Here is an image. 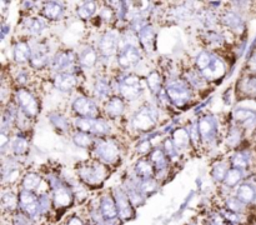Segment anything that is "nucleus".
I'll use <instances>...</instances> for the list:
<instances>
[{
	"mask_svg": "<svg viewBox=\"0 0 256 225\" xmlns=\"http://www.w3.org/2000/svg\"><path fill=\"white\" fill-rule=\"evenodd\" d=\"M62 12H64L62 4L56 2H45L44 8H42V15H44L48 20L60 19L62 15Z\"/></svg>",
	"mask_w": 256,
	"mask_h": 225,
	"instance_id": "obj_26",
	"label": "nucleus"
},
{
	"mask_svg": "<svg viewBox=\"0 0 256 225\" xmlns=\"http://www.w3.org/2000/svg\"><path fill=\"white\" fill-rule=\"evenodd\" d=\"M32 48L28 44V42L22 40V42H19L14 46V59L16 62H29L30 56H32Z\"/></svg>",
	"mask_w": 256,
	"mask_h": 225,
	"instance_id": "obj_24",
	"label": "nucleus"
},
{
	"mask_svg": "<svg viewBox=\"0 0 256 225\" xmlns=\"http://www.w3.org/2000/svg\"><path fill=\"white\" fill-rule=\"evenodd\" d=\"M150 162H152V165L155 166V169L158 172H162V170L166 169L168 166V156L165 154L164 150L162 149H154L150 152Z\"/></svg>",
	"mask_w": 256,
	"mask_h": 225,
	"instance_id": "obj_28",
	"label": "nucleus"
},
{
	"mask_svg": "<svg viewBox=\"0 0 256 225\" xmlns=\"http://www.w3.org/2000/svg\"><path fill=\"white\" fill-rule=\"evenodd\" d=\"M198 129H199L200 138L204 142H212L215 139V135H216V120L212 115L202 116L198 122Z\"/></svg>",
	"mask_w": 256,
	"mask_h": 225,
	"instance_id": "obj_15",
	"label": "nucleus"
},
{
	"mask_svg": "<svg viewBox=\"0 0 256 225\" xmlns=\"http://www.w3.org/2000/svg\"><path fill=\"white\" fill-rule=\"evenodd\" d=\"M232 166L236 168V169L245 170L249 166V156L245 154L244 152H239L232 158Z\"/></svg>",
	"mask_w": 256,
	"mask_h": 225,
	"instance_id": "obj_42",
	"label": "nucleus"
},
{
	"mask_svg": "<svg viewBox=\"0 0 256 225\" xmlns=\"http://www.w3.org/2000/svg\"><path fill=\"white\" fill-rule=\"evenodd\" d=\"M12 225H34L35 220H32V218L28 216L22 210H18L14 214L12 215Z\"/></svg>",
	"mask_w": 256,
	"mask_h": 225,
	"instance_id": "obj_43",
	"label": "nucleus"
},
{
	"mask_svg": "<svg viewBox=\"0 0 256 225\" xmlns=\"http://www.w3.org/2000/svg\"><path fill=\"white\" fill-rule=\"evenodd\" d=\"M206 39L210 45H215V46H220V45H222V42H224V38H222V35L219 34V32H214V30L208 32Z\"/></svg>",
	"mask_w": 256,
	"mask_h": 225,
	"instance_id": "obj_50",
	"label": "nucleus"
},
{
	"mask_svg": "<svg viewBox=\"0 0 256 225\" xmlns=\"http://www.w3.org/2000/svg\"><path fill=\"white\" fill-rule=\"evenodd\" d=\"M49 120L52 122V124L58 130H62V132H66L69 129L70 124L68 122L66 118H64L62 115L58 114V112H52L49 115Z\"/></svg>",
	"mask_w": 256,
	"mask_h": 225,
	"instance_id": "obj_40",
	"label": "nucleus"
},
{
	"mask_svg": "<svg viewBox=\"0 0 256 225\" xmlns=\"http://www.w3.org/2000/svg\"><path fill=\"white\" fill-rule=\"evenodd\" d=\"M79 64L84 68H92L96 64L98 60V54L95 52V49H92V46H88L85 49L82 50V52L79 54Z\"/></svg>",
	"mask_w": 256,
	"mask_h": 225,
	"instance_id": "obj_29",
	"label": "nucleus"
},
{
	"mask_svg": "<svg viewBox=\"0 0 256 225\" xmlns=\"http://www.w3.org/2000/svg\"><path fill=\"white\" fill-rule=\"evenodd\" d=\"M9 25H6V24H2V38H4L5 35L8 34V32H9Z\"/></svg>",
	"mask_w": 256,
	"mask_h": 225,
	"instance_id": "obj_57",
	"label": "nucleus"
},
{
	"mask_svg": "<svg viewBox=\"0 0 256 225\" xmlns=\"http://www.w3.org/2000/svg\"><path fill=\"white\" fill-rule=\"evenodd\" d=\"M45 28V22L39 18H30L25 22V29L28 30L30 35H39L40 32L44 30Z\"/></svg>",
	"mask_w": 256,
	"mask_h": 225,
	"instance_id": "obj_34",
	"label": "nucleus"
},
{
	"mask_svg": "<svg viewBox=\"0 0 256 225\" xmlns=\"http://www.w3.org/2000/svg\"><path fill=\"white\" fill-rule=\"evenodd\" d=\"M184 80H186V82L192 88H196V89H199V88H202V84H204L205 78L202 76V72H199V70H196V72H195V70H190V72H188L186 76H185Z\"/></svg>",
	"mask_w": 256,
	"mask_h": 225,
	"instance_id": "obj_36",
	"label": "nucleus"
},
{
	"mask_svg": "<svg viewBox=\"0 0 256 225\" xmlns=\"http://www.w3.org/2000/svg\"><path fill=\"white\" fill-rule=\"evenodd\" d=\"M228 172H229V169H226V166L222 162H220L212 170V176L214 178L215 182H224Z\"/></svg>",
	"mask_w": 256,
	"mask_h": 225,
	"instance_id": "obj_47",
	"label": "nucleus"
},
{
	"mask_svg": "<svg viewBox=\"0 0 256 225\" xmlns=\"http://www.w3.org/2000/svg\"><path fill=\"white\" fill-rule=\"evenodd\" d=\"M138 184H139L140 190H142V192L145 195V196L152 194V192H154L158 188V182H155L154 178H150V179H142L140 180Z\"/></svg>",
	"mask_w": 256,
	"mask_h": 225,
	"instance_id": "obj_44",
	"label": "nucleus"
},
{
	"mask_svg": "<svg viewBox=\"0 0 256 225\" xmlns=\"http://www.w3.org/2000/svg\"><path fill=\"white\" fill-rule=\"evenodd\" d=\"M125 109L124 100L122 96H112L108 100L106 106H105V112L109 115L110 118L115 119V118H119L120 115H122Z\"/></svg>",
	"mask_w": 256,
	"mask_h": 225,
	"instance_id": "obj_20",
	"label": "nucleus"
},
{
	"mask_svg": "<svg viewBox=\"0 0 256 225\" xmlns=\"http://www.w3.org/2000/svg\"><path fill=\"white\" fill-rule=\"evenodd\" d=\"M96 12V4L94 2H84L76 8L78 16L82 20H88Z\"/></svg>",
	"mask_w": 256,
	"mask_h": 225,
	"instance_id": "obj_32",
	"label": "nucleus"
},
{
	"mask_svg": "<svg viewBox=\"0 0 256 225\" xmlns=\"http://www.w3.org/2000/svg\"><path fill=\"white\" fill-rule=\"evenodd\" d=\"M95 155L99 162H104V164H112L119 159L120 150L114 140L102 139L96 142Z\"/></svg>",
	"mask_w": 256,
	"mask_h": 225,
	"instance_id": "obj_5",
	"label": "nucleus"
},
{
	"mask_svg": "<svg viewBox=\"0 0 256 225\" xmlns=\"http://www.w3.org/2000/svg\"><path fill=\"white\" fill-rule=\"evenodd\" d=\"M156 122V112L154 108L145 105L132 119V126L139 130H149Z\"/></svg>",
	"mask_w": 256,
	"mask_h": 225,
	"instance_id": "obj_12",
	"label": "nucleus"
},
{
	"mask_svg": "<svg viewBox=\"0 0 256 225\" xmlns=\"http://www.w3.org/2000/svg\"><path fill=\"white\" fill-rule=\"evenodd\" d=\"M242 170L236 169V168H232V169H229V172H228L224 182L226 184V186L232 188L235 186V185L239 184V182H242Z\"/></svg>",
	"mask_w": 256,
	"mask_h": 225,
	"instance_id": "obj_38",
	"label": "nucleus"
},
{
	"mask_svg": "<svg viewBox=\"0 0 256 225\" xmlns=\"http://www.w3.org/2000/svg\"><path fill=\"white\" fill-rule=\"evenodd\" d=\"M148 84H149V88L150 90H152V94H158V92L162 90V84L160 72H156V70L150 72L149 76H148Z\"/></svg>",
	"mask_w": 256,
	"mask_h": 225,
	"instance_id": "obj_39",
	"label": "nucleus"
},
{
	"mask_svg": "<svg viewBox=\"0 0 256 225\" xmlns=\"http://www.w3.org/2000/svg\"><path fill=\"white\" fill-rule=\"evenodd\" d=\"M2 208L4 214L9 212L10 215H12L19 210V196L12 192H4L2 196Z\"/></svg>",
	"mask_w": 256,
	"mask_h": 225,
	"instance_id": "obj_21",
	"label": "nucleus"
},
{
	"mask_svg": "<svg viewBox=\"0 0 256 225\" xmlns=\"http://www.w3.org/2000/svg\"><path fill=\"white\" fill-rule=\"evenodd\" d=\"M135 172H136L140 180L150 179V178L154 176L155 166L152 165V162H150V160L140 159L139 162H136V165H135Z\"/></svg>",
	"mask_w": 256,
	"mask_h": 225,
	"instance_id": "obj_27",
	"label": "nucleus"
},
{
	"mask_svg": "<svg viewBox=\"0 0 256 225\" xmlns=\"http://www.w3.org/2000/svg\"><path fill=\"white\" fill-rule=\"evenodd\" d=\"M212 62V55L209 54L208 52H202L196 56V66L199 72H202V70L206 69Z\"/></svg>",
	"mask_w": 256,
	"mask_h": 225,
	"instance_id": "obj_46",
	"label": "nucleus"
},
{
	"mask_svg": "<svg viewBox=\"0 0 256 225\" xmlns=\"http://www.w3.org/2000/svg\"><path fill=\"white\" fill-rule=\"evenodd\" d=\"M49 60V49L44 45H40L39 48H35L32 52L29 62L34 69H42L44 66H46Z\"/></svg>",
	"mask_w": 256,
	"mask_h": 225,
	"instance_id": "obj_18",
	"label": "nucleus"
},
{
	"mask_svg": "<svg viewBox=\"0 0 256 225\" xmlns=\"http://www.w3.org/2000/svg\"><path fill=\"white\" fill-rule=\"evenodd\" d=\"M166 95L170 102L176 106H182L186 104L192 96V86L186 80H172L166 86Z\"/></svg>",
	"mask_w": 256,
	"mask_h": 225,
	"instance_id": "obj_2",
	"label": "nucleus"
},
{
	"mask_svg": "<svg viewBox=\"0 0 256 225\" xmlns=\"http://www.w3.org/2000/svg\"><path fill=\"white\" fill-rule=\"evenodd\" d=\"M249 66L252 72H256V54H254L252 56V59L249 60Z\"/></svg>",
	"mask_w": 256,
	"mask_h": 225,
	"instance_id": "obj_56",
	"label": "nucleus"
},
{
	"mask_svg": "<svg viewBox=\"0 0 256 225\" xmlns=\"http://www.w3.org/2000/svg\"><path fill=\"white\" fill-rule=\"evenodd\" d=\"M138 149H139L140 152H148L152 149V144H150L149 140H142L139 146H138Z\"/></svg>",
	"mask_w": 256,
	"mask_h": 225,
	"instance_id": "obj_55",
	"label": "nucleus"
},
{
	"mask_svg": "<svg viewBox=\"0 0 256 225\" xmlns=\"http://www.w3.org/2000/svg\"><path fill=\"white\" fill-rule=\"evenodd\" d=\"M15 102H16L20 112L29 119L36 116V114L39 112V102H38L36 98L25 88H19L15 92Z\"/></svg>",
	"mask_w": 256,
	"mask_h": 225,
	"instance_id": "obj_4",
	"label": "nucleus"
},
{
	"mask_svg": "<svg viewBox=\"0 0 256 225\" xmlns=\"http://www.w3.org/2000/svg\"><path fill=\"white\" fill-rule=\"evenodd\" d=\"M234 118L240 122H248L256 119V112L249 109H238L235 110Z\"/></svg>",
	"mask_w": 256,
	"mask_h": 225,
	"instance_id": "obj_45",
	"label": "nucleus"
},
{
	"mask_svg": "<svg viewBox=\"0 0 256 225\" xmlns=\"http://www.w3.org/2000/svg\"><path fill=\"white\" fill-rule=\"evenodd\" d=\"M222 22L229 28L232 32H236V34H242L245 30V22L242 20V16L234 12H228L226 14L222 16Z\"/></svg>",
	"mask_w": 256,
	"mask_h": 225,
	"instance_id": "obj_19",
	"label": "nucleus"
},
{
	"mask_svg": "<svg viewBox=\"0 0 256 225\" xmlns=\"http://www.w3.org/2000/svg\"><path fill=\"white\" fill-rule=\"evenodd\" d=\"M75 125L79 132H86V134L105 135L110 132V126L108 122L98 118H82L79 116L75 122Z\"/></svg>",
	"mask_w": 256,
	"mask_h": 225,
	"instance_id": "obj_9",
	"label": "nucleus"
},
{
	"mask_svg": "<svg viewBox=\"0 0 256 225\" xmlns=\"http://www.w3.org/2000/svg\"><path fill=\"white\" fill-rule=\"evenodd\" d=\"M80 180L89 186H99L106 180L109 172L102 162H88L80 165L78 169Z\"/></svg>",
	"mask_w": 256,
	"mask_h": 225,
	"instance_id": "obj_1",
	"label": "nucleus"
},
{
	"mask_svg": "<svg viewBox=\"0 0 256 225\" xmlns=\"http://www.w3.org/2000/svg\"><path fill=\"white\" fill-rule=\"evenodd\" d=\"M54 85L60 92H70L76 85V76L74 74H58Z\"/></svg>",
	"mask_w": 256,
	"mask_h": 225,
	"instance_id": "obj_22",
	"label": "nucleus"
},
{
	"mask_svg": "<svg viewBox=\"0 0 256 225\" xmlns=\"http://www.w3.org/2000/svg\"><path fill=\"white\" fill-rule=\"evenodd\" d=\"M42 184V176L36 172H29L25 175L22 180V190H28V192H35V189L39 188Z\"/></svg>",
	"mask_w": 256,
	"mask_h": 225,
	"instance_id": "obj_30",
	"label": "nucleus"
},
{
	"mask_svg": "<svg viewBox=\"0 0 256 225\" xmlns=\"http://www.w3.org/2000/svg\"><path fill=\"white\" fill-rule=\"evenodd\" d=\"M112 198L116 204L119 219L122 222H128L135 218V206L132 202L130 198L128 196L126 192L122 189H115L112 192Z\"/></svg>",
	"mask_w": 256,
	"mask_h": 225,
	"instance_id": "obj_7",
	"label": "nucleus"
},
{
	"mask_svg": "<svg viewBox=\"0 0 256 225\" xmlns=\"http://www.w3.org/2000/svg\"><path fill=\"white\" fill-rule=\"evenodd\" d=\"M119 38L118 34L114 32H108L100 38L99 40V52L102 56L104 58H110L112 55H114L118 49V42H119Z\"/></svg>",
	"mask_w": 256,
	"mask_h": 225,
	"instance_id": "obj_16",
	"label": "nucleus"
},
{
	"mask_svg": "<svg viewBox=\"0 0 256 225\" xmlns=\"http://www.w3.org/2000/svg\"><path fill=\"white\" fill-rule=\"evenodd\" d=\"M72 109L82 118H96L98 106L92 99L85 96H79L72 102Z\"/></svg>",
	"mask_w": 256,
	"mask_h": 225,
	"instance_id": "obj_14",
	"label": "nucleus"
},
{
	"mask_svg": "<svg viewBox=\"0 0 256 225\" xmlns=\"http://www.w3.org/2000/svg\"><path fill=\"white\" fill-rule=\"evenodd\" d=\"M140 58H142V55H140L138 48L132 46V45H125L119 50L118 62L122 69H129L140 62Z\"/></svg>",
	"mask_w": 256,
	"mask_h": 225,
	"instance_id": "obj_13",
	"label": "nucleus"
},
{
	"mask_svg": "<svg viewBox=\"0 0 256 225\" xmlns=\"http://www.w3.org/2000/svg\"><path fill=\"white\" fill-rule=\"evenodd\" d=\"M228 142H229V145H232V146H235V145H238L242 142V132H240L239 128H234V129L230 132Z\"/></svg>",
	"mask_w": 256,
	"mask_h": 225,
	"instance_id": "obj_51",
	"label": "nucleus"
},
{
	"mask_svg": "<svg viewBox=\"0 0 256 225\" xmlns=\"http://www.w3.org/2000/svg\"><path fill=\"white\" fill-rule=\"evenodd\" d=\"M12 148L14 154L22 155L28 152V149H29V142H28L26 138L22 136V135H18V136H15V139L12 140Z\"/></svg>",
	"mask_w": 256,
	"mask_h": 225,
	"instance_id": "obj_37",
	"label": "nucleus"
},
{
	"mask_svg": "<svg viewBox=\"0 0 256 225\" xmlns=\"http://www.w3.org/2000/svg\"><path fill=\"white\" fill-rule=\"evenodd\" d=\"M225 70L226 69H225V64L222 62V60L219 59V58L212 56V64L206 69L202 70V74L206 80H216L224 76Z\"/></svg>",
	"mask_w": 256,
	"mask_h": 225,
	"instance_id": "obj_17",
	"label": "nucleus"
},
{
	"mask_svg": "<svg viewBox=\"0 0 256 225\" xmlns=\"http://www.w3.org/2000/svg\"><path fill=\"white\" fill-rule=\"evenodd\" d=\"M205 225H228V222L219 212H214L205 219Z\"/></svg>",
	"mask_w": 256,
	"mask_h": 225,
	"instance_id": "obj_48",
	"label": "nucleus"
},
{
	"mask_svg": "<svg viewBox=\"0 0 256 225\" xmlns=\"http://www.w3.org/2000/svg\"><path fill=\"white\" fill-rule=\"evenodd\" d=\"M225 209L230 210L232 212H238V214H244L245 210H246L248 205H245L244 202H240L236 196H230L225 200Z\"/></svg>",
	"mask_w": 256,
	"mask_h": 225,
	"instance_id": "obj_35",
	"label": "nucleus"
},
{
	"mask_svg": "<svg viewBox=\"0 0 256 225\" xmlns=\"http://www.w3.org/2000/svg\"><path fill=\"white\" fill-rule=\"evenodd\" d=\"M72 140H74L75 144L80 148H84V149H88L92 145L94 140H92V135L86 134V132H78L76 134L72 136Z\"/></svg>",
	"mask_w": 256,
	"mask_h": 225,
	"instance_id": "obj_41",
	"label": "nucleus"
},
{
	"mask_svg": "<svg viewBox=\"0 0 256 225\" xmlns=\"http://www.w3.org/2000/svg\"><path fill=\"white\" fill-rule=\"evenodd\" d=\"M95 95H96L99 99H105V98L109 96L110 92H112V86H110V82L106 78H99L95 82L94 86Z\"/></svg>",
	"mask_w": 256,
	"mask_h": 225,
	"instance_id": "obj_33",
	"label": "nucleus"
},
{
	"mask_svg": "<svg viewBox=\"0 0 256 225\" xmlns=\"http://www.w3.org/2000/svg\"><path fill=\"white\" fill-rule=\"evenodd\" d=\"M76 62H79L75 56L74 52L72 50H62L54 56L52 62V66L58 74H74L72 69L76 65Z\"/></svg>",
	"mask_w": 256,
	"mask_h": 225,
	"instance_id": "obj_10",
	"label": "nucleus"
},
{
	"mask_svg": "<svg viewBox=\"0 0 256 225\" xmlns=\"http://www.w3.org/2000/svg\"><path fill=\"white\" fill-rule=\"evenodd\" d=\"M139 42L142 44V46L144 48L146 52L154 49V42H155V32L152 29V26L146 25L144 29H142L139 32Z\"/></svg>",
	"mask_w": 256,
	"mask_h": 225,
	"instance_id": "obj_25",
	"label": "nucleus"
},
{
	"mask_svg": "<svg viewBox=\"0 0 256 225\" xmlns=\"http://www.w3.org/2000/svg\"><path fill=\"white\" fill-rule=\"evenodd\" d=\"M65 225H86V222L82 218L78 216V215H72V216L68 218L66 224Z\"/></svg>",
	"mask_w": 256,
	"mask_h": 225,
	"instance_id": "obj_53",
	"label": "nucleus"
},
{
	"mask_svg": "<svg viewBox=\"0 0 256 225\" xmlns=\"http://www.w3.org/2000/svg\"><path fill=\"white\" fill-rule=\"evenodd\" d=\"M164 152L165 154H166L168 158H170V159H175V158L178 156V152H179V149H178L176 146H175L174 142L170 139H166L164 142Z\"/></svg>",
	"mask_w": 256,
	"mask_h": 225,
	"instance_id": "obj_49",
	"label": "nucleus"
},
{
	"mask_svg": "<svg viewBox=\"0 0 256 225\" xmlns=\"http://www.w3.org/2000/svg\"><path fill=\"white\" fill-rule=\"evenodd\" d=\"M18 196H19V210L24 212L32 220H36L38 218L42 216L39 208V196L34 192L20 190Z\"/></svg>",
	"mask_w": 256,
	"mask_h": 225,
	"instance_id": "obj_8",
	"label": "nucleus"
},
{
	"mask_svg": "<svg viewBox=\"0 0 256 225\" xmlns=\"http://www.w3.org/2000/svg\"><path fill=\"white\" fill-rule=\"evenodd\" d=\"M236 198L245 205H250L256 200V190L252 185L242 184L236 190Z\"/></svg>",
	"mask_w": 256,
	"mask_h": 225,
	"instance_id": "obj_23",
	"label": "nucleus"
},
{
	"mask_svg": "<svg viewBox=\"0 0 256 225\" xmlns=\"http://www.w3.org/2000/svg\"><path fill=\"white\" fill-rule=\"evenodd\" d=\"M142 82L135 75H126L120 80V94L122 99L135 100L142 94Z\"/></svg>",
	"mask_w": 256,
	"mask_h": 225,
	"instance_id": "obj_11",
	"label": "nucleus"
},
{
	"mask_svg": "<svg viewBox=\"0 0 256 225\" xmlns=\"http://www.w3.org/2000/svg\"><path fill=\"white\" fill-rule=\"evenodd\" d=\"M100 16H102V19L106 20V22H110L112 18L114 16V10H112V8H104L102 14H100Z\"/></svg>",
	"mask_w": 256,
	"mask_h": 225,
	"instance_id": "obj_54",
	"label": "nucleus"
},
{
	"mask_svg": "<svg viewBox=\"0 0 256 225\" xmlns=\"http://www.w3.org/2000/svg\"><path fill=\"white\" fill-rule=\"evenodd\" d=\"M52 205L56 210H65L72 204L74 195H72V189L68 186L65 182L60 179L52 180Z\"/></svg>",
	"mask_w": 256,
	"mask_h": 225,
	"instance_id": "obj_3",
	"label": "nucleus"
},
{
	"mask_svg": "<svg viewBox=\"0 0 256 225\" xmlns=\"http://www.w3.org/2000/svg\"><path fill=\"white\" fill-rule=\"evenodd\" d=\"M172 142L176 148L184 149L192 142V139H190V135L186 129H176L172 132Z\"/></svg>",
	"mask_w": 256,
	"mask_h": 225,
	"instance_id": "obj_31",
	"label": "nucleus"
},
{
	"mask_svg": "<svg viewBox=\"0 0 256 225\" xmlns=\"http://www.w3.org/2000/svg\"><path fill=\"white\" fill-rule=\"evenodd\" d=\"M245 88L252 94H256V74L248 78L246 82H245Z\"/></svg>",
	"mask_w": 256,
	"mask_h": 225,
	"instance_id": "obj_52",
	"label": "nucleus"
},
{
	"mask_svg": "<svg viewBox=\"0 0 256 225\" xmlns=\"http://www.w3.org/2000/svg\"><path fill=\"white\" fill-rule=\"evenodd\" d=\"M98 210H99L105 225L119 224V212H118V208L116 204H115L114 198H112V194L102 195V196L100 198Z\"/></svg>",
	"mask_w": 256,
	"mask_h": 225,
	"instance_id": "obj_6",
	"label": "nucleus"
}]
</instances>
